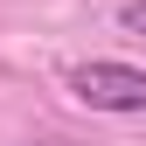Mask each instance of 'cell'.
Masks as SVG:
<instances>
[{
    "label": "cell",
    "instance_id": "obj_2",
    "mask_svg": "<svg viewBox=\"0 0 146 146\" xmlns=\"http://www.w3.org/2000/svg\"><path fill=\"white\" fill-rule=\"evenodd\" d=\"M118 28L125 35H146V0H125V7H118Z\"/></svg>",
    "mask_w": 146,
    "mask_h": 146
},
{
    "label": "cell",
    "instance_id": "obj_1",
    "mask_svg": "<svg viewBox=\"0 0 146 146\" xmlns=\"http://www.w3.org/2000/svg\"><path fill=\"white\" fill-rule=\"evenodd\" d=\"M63 84H70V98H77V104H90V111H111V118L146 111V70H139V63L90 56V63H77V70H70Z\"/></svg>",
    "mask_w": 146,
    "mask_h": 146
}]
</instances>
